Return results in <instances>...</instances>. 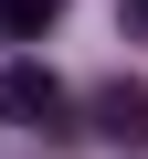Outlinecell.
<instances>
[{
  "instance_id": "1",
  "label": "cell",
  "mask_w": 148,
  "mask_h": 159,
  "mask_svg": "<svg viewBox=\"0 0 148 159\" xmlns=\"http://www.w3.org/2000/svg\"><path fill=\"white\" fill-rule=\"evenodd\" d=\"M0 117H32V127L53 138V127H63V85H53L42 64H11V74H0Z\"/></svg>"
},
{
  "instance_id": "2",
  "label": "cell",
  "mask_w": 148,
  "mask_h": 159,
  "mask_svg": "<svg viewBox=\"0 0 148 159\" xmlns=\"http://www.w3.org/2000/svg\"><path fill=\"white\" fill-rule=\"evenodd\" d=\"M95 127H106L116 148H148V85H127V74H106V85H95Z\"/></svg>"
},
{
  "instance_id": "3",
  "label": "cell",
  "mask_w": 148,
  "mask_h": 159,
  "mask_svg": "<svg viewBox=\"0 0 148 159\" xmlns=\"http://www.w3.org/2000/svg\"><path fill=\"white\" fill-rule=\"evenodd\" d=\"M63 21V0H0V43H42Z\"/></svg>"
},
{
  "instance_id": "4",
  "label": "cell",
  "mask_w": 148,
  "mask_h": 159,
  "mask_svg": "<svg viewBox=\"0 0 148 159\" xmlns=\"http://www.w3.org/2000/svg\"><path fill=\"white\" fill-rule=\"evenodd\" d=\"M116 21H127V32H137V43H148V0H116Z\"/></svg>"
}]
</instances>
